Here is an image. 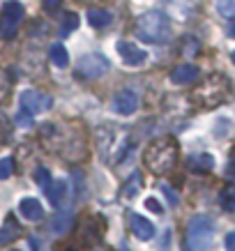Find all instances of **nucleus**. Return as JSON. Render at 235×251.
I'll use <instances>...</instances> for the list:
<instances>
[{
  "instance_id": "obj_1",
  "label": "nucleus",
  "mask_w": 235,
  "mask_h": 251,
  "mask_svg": "<svg viewBox=\"0 0 235 251\" xmlns=\"http://www.w3.org/2000/svg\"><path fill=\"white\" fill-rule=\"evenodd\" d=\"M143 161L152 175H166L178 164V143L173 138H155L145 148Z\"/></svg>"
},
{
  "instance_id": "obj_28",
  "label": "nucleus",
  "mask_w": 235,
  "mask_h": 251,
  "mask_svg": "<svg viewBox=\"0 0 235 251\" xmlns=\"http://www.w3.org/2000/svg\"><path fill=\"white\" fill-rule=\"evenodd\" d=\"M224 244H226V251H235V230L228 233L226 240H224Z\"/></svg>"
},
{
  "instance_id": "obj_3",
  "label": "nucleus",
  "mask_w": 235,
  "mask_h": 251,
  "mask_svg": "<svg viewBox=\"0 0 235 251\" xmlns=\"http://www.w3.org/2000/svg\"><path fill=\"white\" fill-rule=\"evenodd\" d=\"M214 240V224L210 217L198 214L189 221L187 228V251H208Z\"/></svg>"
},
{
  "instance_id": "obj_20",
  "label": "nucleus",
  "mask_w": 235,
  "mask_h": 251,
  "mask_svg": "<svg viewBox=\"0 0 235 251\" xmlns=\"http://www.w3.org/2000/svg\"><path fill=\"white\" fill-rule=\"evenodd\" d=\"M217 9H219L221 16L235 19V0H217Z\"/></svg>"
},
{
  "instance_id": "obj_5",
  "label": "nucleus",
  "mask_w": 235,
  "mask_h": 251,
  "mask_svg": "<svg viewBox=\"0 0 235 251\" xmlns=\"http://www.w3.org/2000/svg\"><path fill=\"white\" fill-rule=\"evenodd\" d=\"M23 5L16 2V0H9L2 5V16H0V37H14L16 28H19V21L23 19Z\"/></svg>"
},
{
  "instance_id": "obj_21",
  "label": "nucleus",
  "mask_w": 235,
  "mask_h": 251,
  "mask_svg": "<svg viewBox=\"0 0 235 251\" xmlns=\"http://www.w3.org/2000/svg\"><path fill=\"white\" fill-rule=\"evenodd\" d=\"M12 175H14V159L2 157V159H0V180H7Z\"/></svg>"
},
{
  "instance_id": "obj_16",
  "label": "nucleus",
  "mask_w": 235,
  "mask_h": 251,
  "mask_svg": "<svg viewBox=\"0 0 235 251\" xmlns=\"http://www.w3.org/2000/svg\"><path fill=\"white\" fill-rule=\"evenodd\" d=\"M65 191H67V184L62 182V180H58L55 184L49 182V187H46V196H49V201L53 203V205H58L62 201V196H65Z\"/></svg>"
},
{
  "instance_id": "obj_31",
  "label": "nucleus",
  "mask_w": 235,
  "mask_h": 251,
  "mask_svg": "<svg viewBox=\"0 0 235 251\" xmlns=\"http://www.w3.org/2000/svg\"><path fill=\"white\" fill-rule=\"evenodd\" d=\"M81 2H95V0H81Z\"/></svg>"
},
{
  "instance_id": "obj_17",
  "label": "nucleus",
  "mask_w": 235,
  "mask_h": 251,
  "mask_svg": "<svg viewBox=\"0 0 235 251\" xmlns=\"http://www.w3.org/2000/svg\"><path fill=\"white\" fill-rule=\"evenodd\" d=\"M219 203H221V207H224L226 212H233L235 210V187H226V189L221 191Z\"/></svg>"
},
{
  "instance_id": "obj_32",
  "label": "nucleus",
  "mask_w": 235,
  "mask_h": 251,
  "mask_svg": "<svg viewBox=\"0 0 235 251\" xmlns=\"http://www.w3.org/2000/svg\"><path fill=\"white\" fill-rule=\"evenodd\" d=\"M231 58H233V62H235V51H233V55H231Z\"/></svg>"
},
{
  "instance_id": "obj_12",
  "label": "nucleus",
  "mask_w": 235,
  "mask_h": 251,
  "mask_svg": "<svg viewBox=\"0 0 235 251\" xmlns=\"http://www.w3.org/2000/svg\"><path fill=\"white\" fill-rule=\"evenodd\" d=\"M19 212L28 221H39L44 217V207H42V203H39L37 198H23L21 203H19Z\"/></svg>"
},
{
  "instance_id": "obj_25",
  "label": "nucleus",
  "mask_w": 235,
  "mask_h": 251,
  "mask_svg": "<svg viewBox=\"0 0 235 251\" xmlns=\"http://www.w3.org/2000/svg\"><path fill=\"white\" fill-rule=\"evenodd\" d=\"M9 85H12L9 83V76L5 74V72H0V101L9 95Z\"/></svg>"
},
{
  "instance_id": "obj_9",
  "label": "nucleus",
  "mask_w": 235,
  "mask_h": 251,
  "mask_svg": "<svg viewBox=\"0 0 235 251\" xmlns=\"http://www.w3.org/2000/svg\"><path fill=\"white\" fill-rule=\"evenodd\" d=\"M118 53L125 62H127L129 67H138V65H143L148 60V53H145L143 49H138L136 44H131V42H118Z\"/></svg>"
},
{
  "instance_id": "obj_23",
  "label": "nucleus",
  "mask_w": 235,
  "mask_h": 251,
  "mask_svg": "<svg viewBox=\"0 0 235 251\" xmlns=\"http://www.w3.org/2000/svg\"><path fill=\"white\" fill-rule=\"evenodd\" d=\"M16 125H19V127H30L32 113H28L26 108H19V113H16Z\"/></svg>"
},
{
  "instance_id": "obj_24",
  "label": "nucleus",
  "mask_w": 235,
  "mask_h": 251,
  "mask_svg": "<svg viewBox=\"0 0 235 251\" xmlns=\"http://www.w3.org/2000/svg\"><path fill=\"white\" fill-rule=\"evenodd\" d=\"M32 177H35V182H37L39 187H44V189L49 187V182H51V177H49V171H46V168H37Z\"/></svg>"
},
{
  "instance_id": "obj_18",
  "label": "nucleus",
  "mask_w": 235,
  "mask_h": 251,
  "mask_svg": "<svg viewBox=\"0 0 235 251\" xmlns=\"http://www.w3.org/2000/svg\"><path fill=\"white\" fill-rule=\"evenodd\" d=\"M76 28H78V14H76V12H69L60 25V32L62 35H69V32L76 30Z\"/></svg>"
},
{
  "instance_id": "obj_34",
  "label": "nucleus",
  "mask_w": 235,
  "mask_h": 251,
  "mask_svg": "<svg viewBox=\"0 0 235 251\" xmlns=\"http://www.w3.org/2000/svg\"><path fill=\"white\" fill-rule=\"evenodd\" d=\"M14 251H19V249H14Z\"/></svg>"
},
{
  "instance_id": "obj_19",
  "label": "nucleus",
  "mask_w": 235,
  "mask_h": 251,
  "mask_svg": "<svg viewBox=\"0 0 235 251\" xmlns=\"http://www.w3.org/2000/svg\"><path fill=\"white\" fill-rule=\"evenodd\" d=\"M191 166H196V168H201V171H210V168L214 166V159H212V154H198V157H194L191 159Z\"/></svg>"
},
{
  "instance_id": "obj_4",
  "label": "nucleus",
  "mask_w": 235,
  "mask_h": 251,
  "mask_svg": "<svg viewBox=\"0 0 235 251\" xmlns=\"http://www.w3.org/2000/svg\"><path fill=\"white\" fill-rule=\"evenodd\" d=\"M224 95H226V81L221 76H210L196 90L194 97L201 99V101H198L201 106H214V104H219L221 99H224Z\"/></svg>"
},
{
  "instance_id": "obj_8",
  "label": "nucleus",
  "mask_w": 235,
  "mask_h": 251,
  "mask_svg": "<svg viewBox=\"0 0 235 251\" xmlns=\"http://www.w3.org/2000/svg\"><path fill=\"white\" fill-rule=\"evenodd\" d=\"M138 108V95L134 90H120L118 95L113 97V111L118 115H134Z\"/></svg>"
},
{
  "instance_id": "obj_2",
  "label": "nucleus",
  "mask_w": 235,
  "mask_h": 251,
  "mask_svg": "<svg viewBox=\"0 0 235 251\" xmlns=\"http://www.w3.org/2000/svg\"><path fill=\"white\" fill-rule=\"evenodd\" d=\"M136 35H138V39H143L148 44H161V42H166L168 35H171L166 14L161 9L143 12L136 19Z\"/></svg>"
},
{
  "instance_id": "obj_27",
  "label": "nucleus",
  "mask_w": 235,
  "mask_h": 251,
  "mask_svg": "<svg viewBox=\"0 0 235 251\" xmlns=\"http://www.w3.org/2000/svg\"><path fill=\"white\" fill-rule=\"evenodd\" d=\"M145 210H152L155 214H161V212H164L157 198H145Z\"/></svg>"
},
{
  "instance_id": "obj_10",
  "label": "nucleus",
  "mask_w": 235,
  "mask_h": 251,
  "mask_svg": "<svg viewBox=\"0 0 235 251\" xmlns=\"http://www.w3.org/2000/svg\"><path fill=\"white\" fill-rule=\"evenodd\" d=\"M129 228L138 240H152L155 237V224L141 217V214H129Z\"/></svg>"
},
{
  "instance_id": "obj_22",
  "label": "nucleus",
  "mask_w": 235,
  "mask_h": 251,
  "mask_svg": "<svg viewBox=\"0 0 235 251\" xmlns=\"http://www.w3.org/2000/svg\"><path fill=\"white\" fill-rule=\"evenodd\" d=\"M9 138H12V122L0 113V141H2V143H7Z\"/></svg>"
},
{
  "instance_id": "obj_33",
  "label": "nucleus",
  "mask_w": 235,
  "mask_h": 251,
  "mask_svg": "<svg viewBox=\"0 0 235 251\" xmlns=\"http://www.w3.org/2000/svg\"><path fill=\"white\" fill-rule=\"evenodd\" d=\"M97 251H106V249H97Z\"/></svg>"
},
{
  "instance_id": "obj_29",
  "label": "nucleus",
  "mask_w": 235,
  "mask_h": 251,
  "mask_svg": "<svg viewBox=\"0 0 235 251\" xmlns=\"http://www.w3.org/2000/svg\"><path fill=\"white\" fill-rule=\"evenodd\" d=\"M228 37H233V39H235V23L231 25V28H228Z\"/></svg>"
},
{
  "instance_id": "obj_30",
  "label": "nucleus",
  "mask_w": 235,
  "mask_h": 251,
  "mask_svg": "<svg viewBox=\"0 0 235 251\" xmlns=\"http://www.w3.org/2000/svg\"><path fill=\"white\" fill-rule=\"evenodd\" d=\"M228 173L235 177V157H233V166H228Z\"/></svg>"
},
{
  "instance_id": "obj_14",
  "label": "nucleus",
  "mask_w": 235,
  "mask_h": 251,
  "mask_svg": "<svg viewBox=\"0 0 235 251\" xmlns=\"http://www.w3.org/2000/svg\"><path fill=\"white\" fill-rule=\"evenodd\" d=\"M88 23L92 28H106L111 23V14L106 9H99V7H90L88 9Z\"/></svg>"
},
{
  "instance_id": "obj_7",
  "label": "nucleus",
  "mask_w": 235,
  "mask_h": 251,
  "mask_svg": "<svg viewBox=\"0 0 235 251\" xmlns=\"http://www.w3.org/2000/svg\"><path fill=\"white\" fill-rule=\"evenodd\" d=\"M51 104H53V99L49 97V95H44V92H37V90H23L21 92V108H26V111L32 115L49 111Z\"/></svg>"
},
{
  "instance_id": "obj_15",
  "label": "nucleus",
  "mask_w": 235,
  "mask_h": 251,
  "mask_svg": "<svg viewBox=\"0 0 235 251\" xmlns=\"http://www.w3.org/2000/svg\"><path fill=\"white\" fill-rule=\"evenodd\" d=\"M49 58H51V62H53L58 69H65L69 65V53L67 49L62 44H53L51 49H49Z\"/></svg>"
},
{
  "instance_id": "obj_6",
  "label": "nucleus",
  "mask_w": 235,
  "mask_h": 251,
  "mask_svg": "<svg viewBox=\"0 0 235 251\" xmlns=\"http://www.w3.org/2000/svg\"><path fill=\"white\" fill-rule=\"evenodd\" d=\"M106 72H108V60L99 53L83 55V58L78 60V65H76V74H78L81 78H85V81L104 76Z\"/></svg>"
},
{
  "instance_id": "obj_11",
  "label": "nucleus",
  "mask_w": 235,
  "mask_h": 251,
  "mask_svg": "<svg viewBox=\"0 0 235 251\" xmlns=\"http://www.w3.org/2000/svg\"><path fill=\"white\" fill-rule=\"evenodd\" d=\"M198 74H201V72H198L196 65H191V62H182V65H178V67L171 72V81H173L175 85H184V83L196 81Z\"/></svg>"
},
{
  "instance_id": "obj_13",
  "label": "nucleus",
  "mask_w": 235,
  "mask_h": 251,
  "mask_svg": "<svg viewBox=\"0 0 235 251\" xmlns=\"http://www.w3.org/2000/svg\"><path fill=\"white\" fill-rule=\"evenodd\" d=\"M19 233H21V226L16 224L14 217H7L5 224H2V228H0V247H2V244L14 242L16 237H19Z\"/></svg>"
},
{
  "instance_id": "obj_26",
  "label": "nucleus",
  "mask_w": 235,
  "mask_h": 251,
  "mask_svg": "<svg viewBox=\"0 0 235 251\" xmlns=\"http://www.w3.org/2000/svg\"><path fill=\"white\" fill-rule=\"evenodd\" d=\"M42 7H44L49 14H55V12L62 7V0H42Z\"/></svg>"
}]
</instances>
